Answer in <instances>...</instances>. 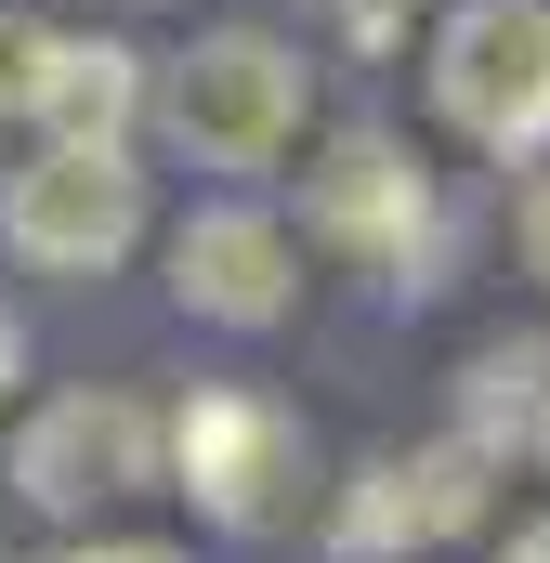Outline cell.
<instances>
[{"instance_id":"obj_8","label":"cell","mask_w":550,"mask_h":563,"mask_svg":"<svg viewBox=\"0 0 550 563\" xmlns=\"http://www.w3.org/2000/svg\"><path fill=\"white\" fill-rule=\"evenodd\" d=\"M170 301L210 328H275L301 301V250L275 236V210H197L170 236Z\"/></svg>"},{"instance_id":"obj_14","label":"cell","mask_w":550,"mask_h":563,"mask_svg":"<svg viewBox=\"0 0 550 563\" xmlns=\"http://www.w3.org/2000/svg\"><path fill=\"white\" fill-rule=\"evenodd\" d=\"M79 563H197V551H170V538H106V551H79Z\"/></svg>"},{"instance_id":"obj_15","label":"cell","mask_w":550,"mask_h":563,"mask_svg":"<svg viewBox=\"0 0 550 563\" xmlns=\"http://www.w3.org/2000/svg\"><path fill=\"white\" fill-rule=\"evenodd\" d=\"M498 563H550V511H525V525L498 538Z\"/></svg>"},{"instance_id":"obj_10","label":"cell","mask_w":550,"mask_h":563,"mask_svg":"<svg viewBox=\"0 0 550 563\" xmlns=\"http://www.w3.org/2000/svg\"><path fill=\"white\" fill-rule=\"evenodd\" d=\"M459 445L485 459H550V328H512L459 367Z\"/></svg>"},{"instance_id":"obj_7","label":"cell","mask_w":550,"mask_h":563,"mask_svg":"<svg viewBox=\"0 0 550 563\" xmlns=\"http://www.w3.org/2000/svg\"><path fill=\"white\" fill-rule=\"evenodd\" d=\"M301 223L341 250V263H419L432 250V170L394 132H341L301 170Z\"/></svg>"},{"instance_id":"obj_6","label":"cell","mask_w":550,"mask_h":563,"mask_svg":"<svg viewBox=\"0 0 550 563\" xmlns=\"http://www.w3.org/2000/svg\"><path fill=\"white\" fill-rule=\"evenodd\" d=\"M485 445H419V459H367L354 485H341V511H328V538L341 563H407V551H446V538H472L485 525Z\"/></svg>"},{"instance_id":"obj_11","label":"cell","mask_w":550,"mask_h":563,"mask_svg":"<svg viewBox=\"0 0 550 563\" xmlns=\"http://www.w3.org/2000/svg\"><path fill=\"white\" fill-rule=\"evenodd\" d=\"M315 26H328L341 53H394V40H407V0H315Z\"/></svg>"},{"instance_id":"obj_3","label":"cell","mask_w":550,"mask_h":563,"mask_svg":"<svg viewBox=\"0 0 550 563\" xmlns=\"http://www.w3.org/2000/svg\"><path fill=\"white\" fill-rule=\"evenodd\" d=\"M157 485H170V432L144 394H53L13 432V498L40 525H92L119 498H157Z\"/></svg>"},{"instance_id":"obj_16","label":"cell","mask_w":550,"mask_h":563,"mask_svg":"<svg viewBox=\"0 0 550 563\" xmlns=\"http://www.w3.org/2000/svg\"><path fill=\"white\" fill-rule=\"evenodd\" d=\"M13 380H26V328L0 314V407H13Z\"/></svg>"},{"instance_id":"obj_12","label":"cell","mask_w":550,"mask_h":563,"mask_svg":"<svg viewBox=\"0 0 550 563\" xmlns=\"http://www.w3.org/2000/svg\"><path fill=\"white\" fill-rule=\"evenodd\" d=\"M40 40H53V26H40V13H13V0H0V132H13V119H26V66H40Z\"/></svg>"},{"instance_id":"obj_1","label":"cell","mask_w":550,"mask_h":563,"mask_svg":"<svg viewBox=\"0 0 550 563\" xmlns=\"http://www.w3.org/2000/svg\"><path fill=\"white\" fill-rule=\"evenodd\" d=\"M301 92H315V66L263 40V26H210L197 53H170V79H157V132L184 144L197 170H275L288 144H301Z\"/></svg>"},{"instance_id":"obj_4","label":"cell","mask_w":550,"mask_h":563,"mask_svg":"<svg viewBox=\"0 0 550 563\" xmlns=\"http://www.w3.org/2000/svg\"><path fill=\"white\" fill-rule=\"evenodd\" d=\"M432 106L485 157L550 144V0H459L432 26Z\"/></svg>"},{"instance_id":"obj_2","label":"cell","mask_w":550,"mask_h":563,"mask_svg":"<svg viewBox=\"0 0 550 563\" xmlns=\"http://www.w3.org/2000/svg\"><path fill=\"white\" fill-rule=\"evenodd\" d=\"M170 432V472H184V498L210 511V525H237V538H288L301 511H315V432L288 420L275 394H184V420Z\"/></svg>"},{"instance_id":"obj_5","label":"cell","mask_w":550,"mask_h":563,"mask_svg":"<svg viewBox=\"0 0 550 563\" xmlns=\"http://www.w3.org/2000/svg\"><path fill=\"white\" fill-rule=\"evenodd\" d=\"M0 250L26 276H106L144 250V170L119 144H40L0 184Z\"/></svg>"},{"instance_id":"obj_13","label":"cell","mask_w":550,"mask_h":563,"mask_svg":"<svg viewBox=\"0 0 550 563\" xmlns=\"http://www.w3.org/2000/svg\"><path fill=\"white\" fill-rule=\"evenodd\" d=\"M512 236H525V276L550 288V170H538V184H525V210H512Z\"/></svg>"},{"instance_id":"obj_9","label":"cell","mask_w":550,"mask_h":563,"mask_svg":"<svg viewBox=\"0 0 550 563\" xmlns=\"http://www.w3.org/2000/svg\"><path fill=\"white\" fill-rule=\"evenodd\" d=\"M26 119H40L53 144H119L144 119V53H132V40H40Z\"/></svg>"}]
</instances>
